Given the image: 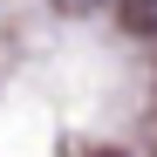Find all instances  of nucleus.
Instances as JSON below:
<instances>
[{
    "label": "nucleus",
    "instance_id": "nucleus-1",
    "mask_svg": "<svg viewBox=\"0 0 157 157\" xmlns=\"http://www.w3.org/2000/svg\"><path fill=\"white\" fill-rule=\"evenodd\" d=\"M102 157H116V150H102Z\"/></svg>",
    "mask_w": 157,
    "mask_h": 157
}]
</instances>
